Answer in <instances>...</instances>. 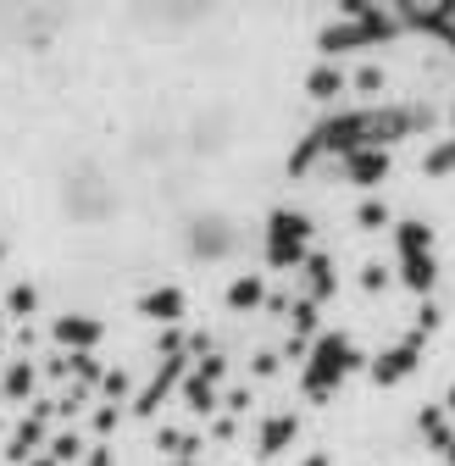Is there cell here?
<instances>
[{
	"instance_id": "cell-1",
	"label": "cell",
	"mask_w": 455,
	"mask_h": 466,
	"mask_svg": "<svg viewBox=\"0 0 455 466\" xmlns=\"http://www.w3.org/2000/svg\"><path fill=\"white\" fill-rule=\"evenodd\" d=\"M433 111H406V106H356V111H333L322 128H311L295 150H289V172L300 178V172L317 167V156H333L345 161L356 150H389L394 139H406L411 128H428Z\"/></svg>"
},
{
	"instance_id": "cell-2",
	"label": "cell",
	"mask_w": 455,
	"mask_h": 466,
	"mask_svg": "<svg viewBox=\"0 0 455 466\" xmlns=\"http://www.w3.org/2000/svg\"><path fill=\"white\" fill-rule=\"evenodd\" d=\"M339 12H345V17H339V23H328V28L317 34L322 56H350V50H367V45H383V39H394V34H400L394 12L372 6V0H345Z\"/></svg>"
},
{
	"instance_id": "cell-3",
	"label": "cell",
	"mask_w": 455,
	"mask_h": 466,
	"mask_svg": "<svg viewBox=\"0 0 455 466\" xmlns=\"http://www.w3.org/2000/svg\"><path fill=\"white\" fill-rule=\"evenodd\" d=\"M356 367H361L356 339H345V333H322V339L306 350V361H300V394H306V400H328Z\"/></svg>"
},
{
	"instance_id": "cell-4",
	"label": "cell",
	"mask_w": 455,
	"mask_h": 466,
	"mask_svg": "<svg viewBox=\"0 0 455 466\" xmlns=\"http://www.w3.org/2000/svg\"><path fill=\"white\" fill-rule=\"evenodd\" d=\"M394 256H400V283L411 295H433L439 261H433V228L428 222H394Z\"/></svg>"
},
{
	"instance_id": "cell-5",
	"label": "cell",
	"mask_w": 455,
	"mask_h": 466,
	"mask_svg": "<svg viewBox=\"0 0 455 466\" xmlns=\"http://www.w3.org/2000/svg\"><path fill=\"white\" fill-rule=\"evenodd\" d=\"M311 217L295 206H278L267 217V267L272 272H300V261L311 256Z\"/></svg>"
},
{
	"instance_id": "cell-6",
	"label": "cell",
	"mask_w": 455,
	"mask_h": 466,
	"mask_svg": "<svg viewBox=\"0 0 455 466\" xmlns=\"http://www.w3.org/2000/svg\"><path fill=\"white\" fill-rule=\"evenodd\" d=\"M422 344H428V333H417V328H411L406 339H394L389 350H378V356H372V367H367V372H372V383H378V389H389V383H406V378L422 367Z\"/></svg>"
},
{
	"instance_id": "cell-7",
	"label": "cell",
	"mask_w": 455,
	"mask_h": 466,
	"mask_svg": "<svg viewBox=\"0 0 455 466\" xmlns=\"http://www.w3.org/2000/svg\"><path fill=\"white\" fill-rule=\"evenodd\" d=\"M50 417H56V405L50 400H34V411L12 428V439H6V461H34V455H45V428H50Z\"/></svg>"
},
{
	"instance_id": "cell-8",
	"label": "cell",
	"mask_w": 455,
	"mask_h": 466,
	"mask_svg": "<svg viewBox=\"0 0 455 466\" xmlns=\"http://www.w3.org/2000/svg\"><path fill=\"white\" fill-rule=\"evenodd\" d=\"M184 372H189V356H161V367H156V378L134 394V405H128V411L134 417H156L161 411V400L167 394H173L178 383H184Z\"/></svg>"
},
{
	"instance_id": "cell-9",
	"label": "cell",
	"mask_w": 455,
	"mask_h": 466,
	"mask_svg": "<svg viewBox=\"0 0 455 466\" xmlns=\"http://www.w3.org/2000/svg\"><path fill=\"white\" fill-rule=\"evenodd\" d=\"M50 339L67 350V356H95V344L106 339V322L84 317V311H67V317H56L50 322Z\"/></svg>"
},
{
	"instance_id": "cell-10",
	"label": "cell",
	"mask_w": 455,
	"mask_h": 466,
	"mask_svg": "<svg viewBox=\"0 0 455 466\" xmlns=\"http://www.w3.org/2000/svg\"><path fill=\"white\" fill-rule=\"evenodd\" d=\"M184 311H189V300H184V289H173V283H161V289H150V295H139V317L145 322L184 328Z\"/></svg>"
},
{
	"instance_id": "cell-11",
	"label": "cell",
	"mask_w": 455,
	"mask_h": 466,
	"mask_svg": "<svg viewBox=\"0 0 455 466\" xmlns=\"http://www.w3.org/2000/svg\"><path fill=\"white\" fill-rule=\"evenodd\" d=\"M339 295V278H333V261L322 256V250H311L306 261H300V300H311V306H328Z\"/></svg>"
},
{
	"instance_id": "cell-12",
	"label": "cell",
	"mask_w": 455,
	"mask_h": 466,
	"mask_svg": "<svg viewBox=\"0 0 455 466\" xmlns=\"http://www.w3.org/2000/svg\"><path fill=\"white\" fill-rule=\"evenodd\" d=\"M389 167H394V156H389V150H356V156L339 161V172H345V178H350L356 189L383 184V178H389Z\"/></svg>"
},
{
	"instance_id": "cell-13",
	"label": "cell",
	"mask_w": 455,
	"mask_h": 466,
	"mask_svg": "<svg viewBox=\"0 0 455 466\" xmlns=\"http://www.w3.org/2000/svg\"><path fill=\"white\" fill-rule=\"evenodd\" d=\"M295 433H300V417L295 411H278V417H267L261 422V439H256V455H283V450H289L295 444Z\"/></svg>"
},
{
	"instance_id": "cell-14",
	"label": "cell",
	"mask_w": 455,
	"mask_h": 466,
	"mask_svg": "<svg viewBox=\"0 0 455 466\" xmlns=\"http://www.w3.org/2000/svg\"><path fill=\"white\" fill-rule=\"evenodd\" d=\"M184 405H189L195 417H217V411H222V400H217V383H211L200 367H189V372H184Z\"/></svg>"
},
{
	"instance_id": "cell-15",
	"label": "cell",
	"mask_w": 455,
	"mask_h": 466,
	"mask_svg": "<svg viewBox=\"0 0 455 466\" xmlns=\"http://www.w3.org/2000/svg\"><path fill=\"white\" fill-rule=\"evenodd\" d=\"M222 300H228V311H256V306H267V278H256V272L234 278Z\"/></svg>"
},
{
	"instance_id": "cell-16",
	"label": "cell",
	"mask_w": 455,
	"mask_h": 466,
	"mask_svg": "<svg viewBox=\"0 0 455 466\" xmlns=\"http://www.w3.org/2000/svg\"><path fill=\"white\" fill-rule=\"evenodd\" d=\"M34 389H39V367L23 356L17 367H6V378H0V394H6L12 405H23V400H34Z\"/></svg>"
},
{
	"instance_id": "cell-17",
	"label": "cell",
	"mask_w": 455,
	"mask_h": 466,
	"mask_svg": "<svg viewBox=\"0 0 455 466\" xmlns=\"http://www.w3.org/2000/svg\"><path fill=\"white\" fill-rule=\"evenodd\" d=\"M345 84H350L345 73H339L333 62H322V67H311V78H306V95H311V100H339V95H345Z\"/></svg>"
},
{
	"instance_id": "cell-18",
	"label": "cell",
	"mask_w": 455,
	"mask_h": 466,
	"mask_svg": "<svg viewBox=\"0 0 455 466\" xmlns=\"http://www.w3.org/2000/svg\"><path fill=\"white\" fill-rule=\"evenodd\" d=\"M417 428H422V439H428L439 455H444V444L455 439V433H450V411H444V405H422V411H417Z\"/></svg>"
},
{
	"instance_id": "cell-19",
	"label": "cell",
	"mask_w": 455,
	"mask_h": 466,
	"mask_svg": "<svg viewBox=\"0 0 455 466\" xmlns=\"http://www.w3.org/2000/svg\"><path fill=\"white\" fill-rule=\"evenodd\" d=\"M195 250H200V256L234 250V233H228V222H200V228H195Z\"/></svg>"
},
{
	"instance_id": "cell-20",
	"label": "cell",
	"mask_w": 455,
	"mask_h": 466,
	"mask_svg": "<svg viewBox=\"0 0 455 466\" xmlns=\"http://www.w3.org/2000/svg\"><path fill=\"white\" fill-rule=\"evenodd\" d=\"M422 172H428V178H450V172H455V134L422 150Z\"/></svg>"
},
{
	"instance_id": "cell-21",
	"label": "cell",
	"mask_w": 455,
	"mask_h": 466,
	"mask_svg": "<svg viewBox=\"0 0 455 466\" xmlns=\"http://www.w3.org/2000/svg\"><path fill=\"white\" fill-rule=\"evenodd\" d=\"M45 455H50L56 466H73V461H84L89 450H84V439H78V433H56V439L45 444Z\"/></svg>"
},
{
	"instance_id": "cell-22",
	"label": "cell",
	"mask_w": 455,
	"mask_h": 466,
	"mask_svg": "<svg viewBox=\"0 0 455 466\" xmlns=\"http://www.w3.org/2000/svg\"><path fill=\"white\" fill-rule=\"evenodd\" d=\"M317 317H322V306H311V300H289V322H295V339H311L317 333Z\"/></svg>"
},
{
	"instance_id": "cell-23",
	"label": "cell",
	"mask_w": 455,
	"mask_h": 466,
	"mask_svg": "<svg viewBox=\"0 0 455 466\" xmlns=\"http://www.w3.org/2000/svg\"><path fill=\"white\" fill-rule=\"evenodd\" d=\"M100 394H106V405H123V400L134 394V383H128V372H123V367H111V372L100 378Z\"/></svg>"
},
{
	"instance_id": "cell-24",
	"label": "cell",
	"mask_w": 455,
	"mask_h": 466,
	"mask_svg": "<svg viewBox=\"0 0 455 466\" xmlns=\"http://www.w3.org/2000/svg\"><path fill=\"white\" fill-rule=\"evenodd\" d=\"M34 306H39V289H34V283H12L6 311H12V317H34Z\"/></svg>"
},
{
	"instance_id": "cell-25",
	"label": "cell",
	"mask_w": 455,
	"mask_h": 466,
	"mask_svg": "<svg viewBox=\"0 0 455 466\" xmlns=\"http://www.w3.org/2000/svg\"><path fill=\"white\" fill-rule=\"evenodd\" d=\"M356 222H361L367 233H378V228H389L394 217H389V206H383V200H361V211H356Z\"/></svg>"
},
{
	"instance_id": "cell-26",
	"label": "cell",
	"mask_w": 455,
	"mask_h": 466,
	"mask_svg": "<svg viewBox=\"0 0 455 466\" xmlns=\"http://www.w3.org/2000/svg\"><path fill=\"white\" fill-rule=\"evenodd\" d=\"M361 289H367V295H383V289H389V272H383L378 261H367V267H361Z\"/></svg>"
},
{
	"instance_id": "cell-27",
	"label": "cell",
	"mask_w": 455,
	"mask_h": 466,
	"mask_svg": "<svg viewBox=\"0 0 455 466\" xmlns=\"http://www.w3.org/2000/svg\"><path fill=\"white\" fill-rule=\"evenodd\" d=\"M356 89H361V95H378V89H383V67H378V62H367V67L356 73Z\"/></svg>"
},
{
	"instance_id": "cell-28",
	"label": "cell",
	"mask_w": 455,
	"mask_h": 466,
	"mask_svg": "<svg viewBox=\"0 0 455 466\" xmlns=\"http://www.w3.org/2000/svg\"><path fill=\"white\" fill-rule=\"evenodd\" d=\"M222 411H228V417L250 411V389H228V394H222Z\"/></svg>"
},
{
	"instance_id": "cell-29",
	"label": "cell",
	"mask_w": 455,
	"mask_h": 466,
	"mask_svg": "<svg viewBox=\"0 0 455 466\" xmlns=\"http://www.w3.org/2000/svg\"><path fill=\"white\" fill-rule=\"evenodd\" d=\"M117 417H123V405H100V411H95V433H111Z\"/></svg>"
},
{
	"instance_id": "cell-30",
	"label": "cell",
	"mask_w": 455,
	"mask_h": 466,
	"mask_svg": "<svg viewBox=\"0 0 455 466\" xmlns=\"http://www.w3.org/2000/svg\"><path fill=\"white\" fill-rule=\"evenodd\" d=\"M256 378H278V356H272V350H261V356H256Z\"/></svg>"
},
{
	"instance_id": "cell-31",
	"label": "cell",
	"mask_w": 455,
	"mask_h": 466,
	"mask_svg": "<svg viewBox=\"0 0 455 466\" xmlns=\"http://www.w3.org/2000/svg\"><path fill=\"white\" fill-rule=\"evenodd\" d=\"M84 466H117V455L100 444V450H89V455H84Z\"/></svg>"
},
{
	"instance_id": "cell-32",
	"label": "cell",
	"mask_w": 455,
	"mask_h": 466,
	"mask_svg": "<svg viewBox=\"0 0 455 466\" xmlns=\"http://www.w3.org/2000/svg\"><path fill=\"white\" fill-rule=\"evenodd\" d=\"M300 466H333V461H328V455H322V450H317V455H306V461H300Z\"/></svg>"
},
{
	"instance_id": "cell-33",
	"label": "cell",
	"mask_w": 455,
	"mask_h": 466,
	"mask_svg": "<svg viewBox=\"0 0 455 466\" xmlns=\"http://www.w3.org/2000/svg\"><path fill=\"white\" fill-rule=\"evenodd\" d=\"M444 411H450V417H455V383H450V394H444Z\"/></svg>"
},
{
	"instance_id": "cell-34",
	"label": "cell",
	"mask_w": 455,
	"mask_h": 466,
	"mask_svg": "<svg viewBox=\"0 0 455 466\" xmlns=\"http://www.w3.org/2000/svg\"><path fill=\"white\" fill-rule=\"evenodd\" d=\"M28 466H56V461H50V455H34V461H28Z\"/></svg>"
},
{
	"instance_id": "cell-35",
	"label": "cell",
	"mask_w": 455,
	"mask_h": 466,
	"mask_svg": "<svg viewBox=\"0 0 455 466\" xmlns=\"http://www.w3.org/2000/svg\"><path fill=\"white\" fill-rule=\"evenodd\" d=\"M444 461H450V466H455V439H450V444H444Z\"/></svg>"
},
{
	"instance_id": "cell-36",
	"label": "cell",
	"mask_w": 455,
	"mask_h": 466,
	"mask_svg": "<svg viewBox=\"0 0 455 466\" xmlns=\"http://www.w3.org/2000/svg\"><path fill=\"white\" fill-rule=\"evenodd\" d=\"M0 261H6V239H0Z\"/></svg>"
},
{
	"instance_id": "cell-37",
	"label": "cell",
	"mask_w": 455,
	"mask_h": 466,
	"mask_svg": "<svg viewBox=\"0 0 455 466\" xmlns=\"http://www.w3.org/2000/svg\"><path fill=\"white\" fill-rule=\"evenodd\" d=\"M173 466H195V461H173Z\"/></svg>"
},
{
	"instance_id": "cell-38",
	"label": "cell",
	"mask_w": 455,
	"mask_h": 466,
	"mask_svg": "<svg viewBox=\"0 0 455 466\" xmlns=\"http://www.w3.org/2000/svg\"><path fill=\"white\" fill-rule=\"evenodd\" d=\"M0 344H6V328H0Z\"/></svg>"
}]
</instances>
